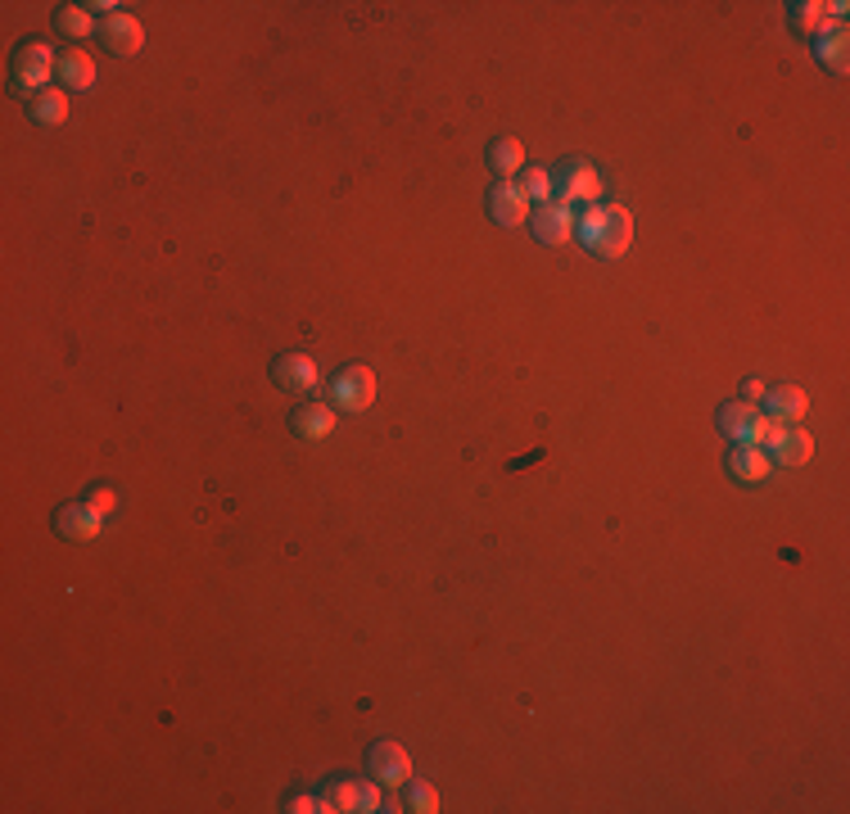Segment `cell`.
<instances>
[{"label": "cell", "mask_w": 850, "mask_h": 814, "mask_svg": "<svg viewBox=\"0 0 850 814\" xmlns=\"http://www.w3.org/2000/svg\"><path fill=\"white\" fill-rule=\"evenodd\" d=\"M86 502H90V507H96V511H100V517H109V511L118 507V494H113V489H96V494H90Z\"/></svg>", "instance_id": "484cf974"}, {"label": "cell", "mask_w": 850, "mask_h": 814, "mask_svg": "<svg viewBox=\"0 0 850 814\" xmlns=\"http://www.w3.org/2000/svg\"><path fill=\"white\" fill-rule=\"evenodd\" d=\"M330 810H357L362 814V782L357 778H336V782H326V792Z\"/></svg>", "instance_id": "44dd1931"}, {"label": "cell", "mask_w": 850, "mask_h": 814, "mask_svg": "<svg viewBox=\"0 0 850 814\" xmlns=\"http://www.w3.org/2000/svg\"><path fill=\"white\" fill-rule=\"evenodd\" d=\"M336 421H340V412L330 408V403H303V408H294V416H290V430H294L303 444H317V439H326L330 430H336Z\"/></svg>", "instance_id": "5bb4252c"}, {"label": "cell", "mask_w": 850, "mask_h": 814, "mask_svg": "<svg viewBox=\"0 0 850 814\" xmlns=\"http://www.w3.org/2000/svg\"><path fill=\"white\" fill-rule=\"evenodd\" d=\"M54 530L64 538H73V543H96L100 530H105V517L90 502H73V507H64L54 517Z\"/></svg>", "instance_id": "8fae6325"}, {"label": "cell", "mask_w": 850, "mask_h": 814, "mask_svg": "<svg viewBox=\"0 0 850 814\" xmlns=\"http://www.w3.org/2000/svg\"><path fill=\"white\" fill-rule=\"evenodd\" d=\"M489 218L498 227H525V218H530V195L515 186V181H498V186L489 191Z\"/></svg>", "instance_id": "9c48e42d"}, {"label": "cell", "mask_w": 850, "mask_h": 814, "mask_svg": "<svg viewBox=\"0 0 850 814\" xmlns=\"http://www.w3.org/2000/svg\"><path fill=\"white\" fill-rule=\"evenodd\" d=\"M574 208L570 204H561V199H552V204H543L538 214H534V240H543L548 250H557V245H570L574 240Z\"/></svg>", "instance_id": "ba28073f"}, {"label": "cell", "mask_w": 850, "mask_h": 814, "mask_svg": "<svg viewBox=\"0 0 850 814\" xmlns=\"http://www.w3.org/2000/svg\"><path fill=\"white\" fill-rule=\"evenodd\" d=\"M769 426H774V421L765 412H755V403H728L719 412V430L728 439H738V444H761L769 435Z\"/></svg>", "instance_id": "5b68a950"}, {"label": "cell", "mask_w": 850, "mask_h": 814, "mask_svg": "<svg viewBox=\"0 0 850 814\" xmlns=\"http://www.w3.org/2000/svg\"><path fill=\"white\" fill-rule=\"evenodd\" d=\"M769 471H774V462L761 444H738L728 452V475H733L738 485H765Z\"/></svg>", "instance_id": "4fadbf2b"}, {"label": "cell", "mask_w": 850, "mask_h": 814, "mask_svg": "<svg viewBox=\"0 0 850 814\" xmlns=\"http://www.w3.org/2000/svg\"><path fill=\"white\" fill-rule=\"evenodd\" d=\"M271 380H277L286 394H313V389H321V372H317V362L308 353H286V357H277Z\"/></svg>", "instance_id": "8992f818"}, {"label": "cell", "mask_w": 850, "mask_h": 814, "mask_svg": "<svg viewBox=\"0 0 850 814\" xmlns=\"http://www.w3.org/2000/svg\"><path fill=\"white\" fill-rule=\"evenodd\" d=\"M367 769H372V778L380 782V788H403V782H412V756L389 738H380L367 751Z\"/></svg>", "instance_id": "277c9868"}, {"label": "cell", "mask_w": 850, "mask_h": 814, "mask_svg": "<svg viewBox=\"0 0 850 814\" xmlns=\"http://www.w3.org/2000/svg\"><path fill=\"white\" fill-rule=\"evenodd\" d=\"M606 191V181L593 163H570L566 168V186H561V204H597Z\"/></svg>", "instance_id": "9a60e30c"}, {"label": "cell", "mask_w": 850, "mask_h": 814, "mask_svg": "<svg viewBox=\"0 0 850 814\" xmlns=\"http://www.w3.org/2000/svg\"><path fill=\"white\" fill-rule=\"evenodd\" d=\"M100 37H105V50L118 54V59H136L145 50V27H141V19H132L123 10L100 23Z\"/></svg>", "instance_id": "52a82bcc"}, {"label": "cell", "mask_w": 850, "mask_h": 814, "mask_svg": "<svg viewBox=\"0 0 850 814\" xmlns=\"http://www.w3.org/2000/svg\"><path fill=\"white\" fill-rule=\"evenodd\" d=\"M59 82H64V90H86L90 82H96V59H90L86 50H64L59 54Z\"/></svg>", "instance_id": "2e32d148"}, {"label": "cell", "mask_w": 850, "mask_h": 814, "mask_svg": "<svg viewBox=\"0 0 850 814\" xmlns=\"http://www.w3.org/2000/svg\"><path fill=\"white\" fill-rule=\"evenodd\" d=\"M286 810H290V814H336L326 797H290Z\"/></svg>", "instance_id": "d4e9b609"}, {"label": "cell", "mask_w": 850, "mask_h": 814, "mask_svg": "<svg viewBox=\"0 0 850 814\" xmlns=\"http://www.w3.org/2000/svg\"><path fill=\"white\" fill-rule=\"evenodd\" d=\"M846 41H850L846 23H833V33H824V37H818V59H824V64H828L833 73H846V64H850Z\"/></svg>", "instance_id": "d6986e66"}, {"label": "cell", "mask_w": 850, "mask_h": 814, "mask_svg": "<svg viewBox=\"0 0 850 814\" xmlns=\"http://www.w3.org/2000/svg\"><path fill=\"white\" fill-rule=\"evenodd\" d=\"M769 462L782 466H805L814 458V439L805 430H787V426H769Z\"/></svg>", "instance_id": "7c38bea8"}, {"label": "cell", "mask_w": 850, "mask_h": 814, "mask_svg": "<svg viewBox=\"0 0 850 814\" xmlns=\"http://www.w3.org/2000/svg\"><path fill=\"white\" fill-rule=\"evenodd\" d=\"M33 118L41 127H59L69 118V90L64 86H50V90H41V96L33 100Z\"/></svg>", "instance_id": "ac0fdd59"}, {"label": "cell", "mask_w": 850, "mask_h": 814, "mask_svg": "<svg viewBox=\"0 0 850 814\" xmlns=\"http://www.w3.org/2000/svg\"><path fill=\"white\" fill-rule=\"evenodd\" d=\"M765 416L774 421V426H797V421L810 412V399H805V389H797V385H774V389H765Z\"/></svg>", "instance_id": "30bf717a"}, {"label": "cell", "mask_w": 850, "mask_h": 814, "mask_svg": "<svg viewBox=\"0 0 850 814\" xmlns=\"http://www.w3.org/2000/svg\"><path fill=\"white\" fill-rule=\"evenodd\" d=\"M376 403V372L372 367H344L330 380V408L336 412H367Z\"/></svg>", "instance_id": "3957f363"}, {"label": "cell", "mask_w": 850, "mask_h": 814, "mask_svg": "<svg viewBox=\"0 0 850 814\" xmlns=\"http://www.w3.org/2000/svg\"><path fill=\"white\" fill-rule=\"evenodd\" d=\"M489 168H494L498 181H507L511 172H521V168H525V145L515 141V136L494 141V149H489Z\"/></svg>", "instance_id": "e0dca14e"}, {"label": "cell", "mask_w": 850, "mask_h": 814, "mask_svg": "<svg viewBox=\"0 0 850 814\" xmlns=\"http://www.w3.org/2000/svg\"><path fill=\"white\" fill-rule=\"evenodd\" d=\"M54 27H59V33H64V37H90V33H96V14H90L86 5H64V10H54Z\"/></svg>", "instance_id": "ffe728a7"}, {"label": "cell", "mask_w": 850, "mask_h": 814, "mask_svg": "<svg viewBox=\"0 0 850 814\" xmlns=\"http://www.w3.org/2000/svg\"><path fill=\"white\" fill-rule=\"evenodd\" d=\"M765 380H742V403H761L765 399Z\"/></svg>", "instance_id": "4316f807"}, {"label": "cell", "mask_w": 850, "mask_h": 814, "mask_svg": "<svg viewBox=\"0 0 850 814\" xmlns=\"http://www.w3.org/2000/svg\"><path fill=\"white\" fill-rule=\"evenodd\" d=\"M521 191L530 199H538V204H552V177H548V168H530L525 181H521Z\"/></svg>", "instance_id": "603a6c76"}, {"label": "cell", "mask_w": 850, "mask_h": 814, "mask_svg": "<svg viewBox=\"0 0 850 814\" xmlns=\"http://www.w3.org/2000/svg\"><path fill=\"white\" fill-rule=\"evenodd\" d=\"M59 73V59H54V50L46 46V41H27V46H19V54H14V69H10V77H14V90L19 96H41V90H50L46 82Z\"/></svg>", "instance_id": "7a4b0ae2"}, {"label": "cell", "mask_w": 850, "mask_h": 814, "mask_svg": "<svg viewBox=\"0 0 850 814\" xmlns=\"http://www.w3.org/2000/svg\"><path fill=\"white\" fill-rule=\"evenodd\" d=\"M792 23L801 27V33H814V37H824V33H833V14H828V5H797L792 10Z\"/></svg>", "instance_id": "7402d4cb"}, {"label": "cell", "mask_w": 850, "mask_h": 814, "mask_svg": "<svg viewBox=\"0 0 850 814\" xmlns=\"http://www.w3.org/2000/svg\"><path fill=\"white\" fill-rule=\"evenodd\" d=\"M574 235H580L597 258H620L629 250V240H633V218H629V208H620V204H611V208L593 204L588 214L574 222Z\"/></svg>", "instance_id": "6da1fadb"}, {"label": "cell", "mask_w": 850, "mask_h": 814, "mask_svg": "<svg viewBox=\"0 0 850 814\" xmlns=\"http://www.w3.org/2000/svg\"><path fill=\"white\" fill-rule=\"evenodd\" d=\"M408 810H416V814H435V810H439V792L430 788V782H412Z\"/></svg>", "instance_id": "cb8c5ba5"}]
</instances>
